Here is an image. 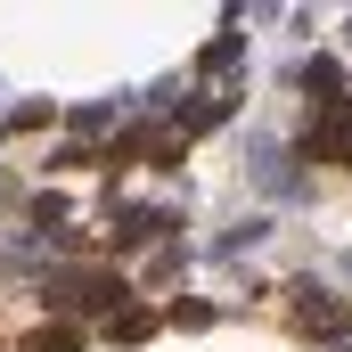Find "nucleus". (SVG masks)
Here are the masks:
<instances>
[{"mask_svg": "<svg viewBox=\"0 0 352 352\" xmlns=\"http://www.w3.org/2000/svg\"><path fill=\"white\" fill-rule=\"evenodd\" d=\"M25 352H74V328H41V336H33Z\"/></svg>", "mask_w": 352, "mask_h": 352, "instance_id": "1", "label": "nucleus"}]
</instances>
